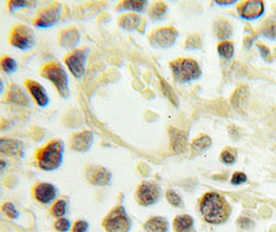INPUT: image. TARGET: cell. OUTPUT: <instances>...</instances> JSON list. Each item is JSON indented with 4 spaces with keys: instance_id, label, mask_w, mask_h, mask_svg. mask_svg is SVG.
Masks as SVG:
<instances>
[{
    "instance_id": "6da1fadb",
    "label": "cell",
    "mask_w": 276,
    "mask_h": 232,
    "mask_svg": "<svg viewBox=\"0 0 276 232\" xmlns=\"http://www.w3.org/2000/svg\"><path fill=\"white\" fill-rule=\"evenodd\" d=\"M201 213L208 223L220 224L227 220L228 207L222 196L214 192H210L202 199Z\"/></svg>"
},
{
    "instance_id": "7a4b0ae2",
    "label": "cell",
    "mask_w": 276,
    "mask_h": 232,
    "mask_svg": "<svg viewBox=\"0 0 276 232\" xmlns=\"http://www.w3.org/2000/svg\"><path fill=\"white\" fill-rule=\"evenodd\" d=\"M173 76L179 83H187L199 78L202 71L198 62L193 59L179 58L170 63Z\"/></svg>"
},
{
    "instance_id": "3957f363",
    "label": "cell",
    "mask_w": 276,
    "mask_h": 232,
    "mask_svg": "<svg viewBox=\"0 0 276 232\" xmlns=\"http://www.w3.org/2000/svg\"><path fill=\"white\" fill-rule=\"evenodd\" d=\"M65 146L60 140H55L41 150L37 157L38 166L44 170H54L62 163Z\"/></svg>"
},
{
    "instance_id": "277c9868",
    "label": "cell",
    "mask_w": 276,
    "mask_h": 232,
    "mask_svg": "<svg viewBox=\"0 0 276 232\" xmlns=\"http://www.w3.org/2000/svg\"><path fill=\"white\" fill-rule=\"evenodd\" d=\"M42 76L51 81L63 98L69 96L68 77L65 69L57 62H51L44 66Z\"/></svg>"
},
{
    "instance_id": "5b68a950",
    "label": "cell",
    "mask_w": 276,
    "mask_h": 232,
    "mask_svg": "<svg viewBox=\"0 0 276 232\" xmlns=\"http://www.w3.org/2000/svg\"><path fill=\"white\" fill-rule=\"evenodd\" d=\"M102 224L108 232H129L130 229V221L122 206L115 207Z\"/></svg>"
},
{
    "instance_id": "8992f818",
    "label": "cell",
    "mask_w": 276,
    "mask_h": 232,
    "mask_svg": "<svg viewBox=\"0 0 276 232\" xmlns=\"http://www.w3.org/2000/svg\"><path fill=\"white\" fill-rule=\"evenodd\" d=\"M11 44L20 50L27 51L34 46L33 32L27 26L17 25L12 31Z\"/></svg>"
},
{
    "instance_id": "52a82bcc",
    "label": "cell",
    "mask_w": 276,
    "mask_h": 232,
    "mask_svg": "<svg viewBox=\"0 0 276 232\" xmlns=\"http://www.w3.org/2000/svg\"><path fill=\"white\" fill-rule=\"evenodd\" d=\"M88 53V50H76L73 53H70L65 58V64L67 68L77 78H80L84 76Z\"/></svg>"
},
{
    "instance_id": "ba28073f",
    "label": "cell",
    "mask_w": 276,
    "mask_h": 232,
    "mask_svg": "<svg viewBox=\"0 0 276 232\" xmlns=\"http://www.w3.org/2000/svg\"><path fill=\"white\" fill-rule=\"evenodd\" d=\"M178 37V32L173 28H161L157 29L150 36V43L155 47H169L175 44Z\"/></svg>"
},
{
    "instance_id": "9c48e42d",
    "label": "cell",
    "mask_w": 276,
    "mask_h": 232,
    "mask_svg": "<svg viewBox=\"0 0 276 232\" xmlns=\"http://www.w3.org/2000/svg\"><path fill=\"white\" fill-rule=\"evenodd\" d=\"M160 188L151 182H144L138 188V199L140 204L148 206L157 202L160 198Z\"/></svg>"
},
{
    "instance_id": "30bf717a",
    "label": "cell",
    "mask_w": 276,
    "mask_h": 232,
    "mask_svg": "<svg viewBox=\"0 0 276 232\" xmlns=\"http://www.w3.org/2000/svg\"><path fill=\"white\" fill-rule=\"evenodd\" d=\"M61 5L55 3L43 11L35 20V26L38 28H48L55 25L60 18Z\"/></svg>"
},
{
    "instance_id": "8fae6325",
    "label": "cell",
    "mask_w": 276,
    "mask_h": 232,
    "mask_svg": "<svg viewBox=\"0 0 276 232\" xmlns=\"http://www.w3.org/2000/svg\"><path fill=\"white\" fill-rule=\"evenodd\" d=\"M86 179L92 185L105 186L111 181V173L101 166H91L86 171Z\"/></svg>"
},
{
    "instance_id": "7c38bea8",
    "label": "cell",
    "mask_w": 276,
    "mask_h": 232,
    "mask_svg": "<svg viewBox=\"0 0 276 232\" xmlns=\"http://www.w3.org/2000/svg\"><path fill=\"white\" fill-rule=\"evenodd\" d=\"M57 195V190L51 184L42 183L36 186L34 190V196L36 201L41 203L47 204L53 201Z\"/></svg>"
},
{
    "instance_id": "4fadbf2b",
    "label": "cell",
    "mask_w": 276,
    "mask_h": 232,
    "mask_svg": "<svg viewBox=\"0 0 276 232\" xmlns=\"http://www.w3.org/2000/svg\"><path fill=\"white\" fill-rule=\"evenodd\" d=\"M27 88L30 92V94L32 95V97L34 98L35 102L39 107H47L49 103V96L47 94L45 88L43 86L39 85L37 82L34 81H27Z\"/></svg>"
},
{
    "instance_id": "5bb4252c",
    "label": "cell",
    "mask_w": 276,
    "mask_h": 232,
    "mask_svg": "<svg viewBox=\"0 0 276 232\" xmlns=\"http://www.w3.org/2000/svg\"><path fill=\"white\" fill-rule=\"evenodd\" d=\"M239 12L244 19H256L263 14L264 4L262 1H247L241 5Z\"/></svg>"
},
{
    "instance_id": "9a60e30c",
    "label": "cell",
    "mask_w": 276,
    "mask_h": 232,
    "mask_svg": "<svg viewBox=\"0 0 276 232\" xmlns=\"http://www.w3.org/2000/svg\"><path fill=\"white\" fill-rule=\"evenodd\" d=\"M93 135L89 131L78 133L72 139V149L78 152L88 151L92 145Z\"/></svg>"
},
{
    "instance_id": "2e32d148",
    "label": "cell",
    "mask_w": 276,
    "mask_h": 232,
    "mask_svg": "<svg viewBox=\"0 0 276 232\" xmlns=\"http://www.w3.org/2000/svg\"><path fill=\"white\" fill-rule=\"evenodd\" d=\"M170 139L173 152H175V153H181V152H183L185 150L186 135L184 131L179 130L177 128H171Z\"/></svg>"
},
{
    "instance_id": "e0dca14e",
    "label": "cell",
    "mask_w": 276,
    "mask_h": 232,
    "mask_svg": "<svg viewBox=\"0 0 276 232\" xmlns=\"http://www.w3.org/2000/svg\"><path fill=\"white\" fill-rule=\"evenodd\" d=\"M79 42H80V34L76 29L69 28L61 32L59 38L61 46L65 47V49H73L79 44Z\"/></svg>"
},
{
    "instance_id": "ac0fdd59",
    "label": "cell",
    "mask_w": 276,
    "mask_h": 232,
    "mask_svg": "<svg viewBox=\"0 0 276 232\" xmlns=\"http://www.w3.org/2000/svg\"><path fill=\"white\" fill-rule=\"evenodd\" d=\"M7 99L11 102L15 103V105H18L21 107H27L29 105V99L26 96L21 88L19 86L12 85L10 88L9 95H7Z\"/></svg>"
},
{
    "instance_id": "d6986e66",
    "label": "cell",
    "mask_w": 276,
    "mask_h": 232,
    "mask_svg": "<svg viewBox=\"0 0 276 232\" xmlns=\"http://www.w3.org/2000/svg\"><path fill=\"white\" fill-rule=\"evenodd\" d=\"M21 149H22V143L19 140L4 139L0 140V152L4 155H9V156L18 155L19 152H21Z\"/></svg>"
},
{
    "instance_id": "ffe728a7",
    "label": "cell",
    "mask_w": 276,
    "mask_h": 232,
    "mask_svg": "<svg viewBox=\"0 0 276 232\" xmlns=\"http://www.w3.org/2000/svg\"><path fill=\"white\" fill-rule=\"evenodd\" d=\"M168 221L162 217L151 218L144 225V229L147 232H168Z\"/></svg>"
},
{
    "instance_id": "44dd1931",
    "label": "cell",
    "mask_w": 276,
    "mask_h": 232,
    "mask_svg": "<svg viewBox=\"0 0 276 232\" xmlns=\"http://www.w3.org/2000/svg\"><path fill=\"white\" fill-rule=\"evenodd\" d=\"M142 19L140 15L135 14H129L122 15L119 20V26L125 30L133 31L140 27Z\"/></svg>"
},
{
    "instance_id": "7402d4cb",
    "label": "cell",
    "mask_w": 276,
    "mask_h": 232,
    "mask_svg": "<svg viewBox=\"0 0 276 232\" xmlns=\"http://www.w3.org/2000/svg\"><path fill=\"white\" fill-rule=\"evenodd\" d=\"M249 97V91L246 86H242L236 90L232 96V105L237 109L244 107V103L247 101Z\"/></svg>"
},
{
    "instance_id": "603a6c76",
    "label": "cell",
    "mask_w": 276,
    "mask_h": 232,
    "mask_svg": "<svg viewBox=\"0 0 276 232\" xmlns=\"http://www.w3.org/2000/svg\"><path fill=\"white\" fill-rule=\"evenodd\" d=\"M194 225V219L188 215L178 216L174 220V228L176 232H191Z\"/></svg>"
},
{
    "instance_id": "cb8c5ba5",
    "label": "cell",
    "mask_w": 276,
    "mask_h": 232,
    "mask_svg": "<svg viewBox=\"0 0 276 232\" xmlns=\"http://www.w3.org/2000/svg\"><path fill=\"white\" fill-rule=\"evenodd\" d=\"M214 31L218 38L225 39L230 37L232 34V26L227 20L219 19L214 24Z\"/></svg>"
},
{
    "instance_id": "d4e9b609",
    "label": "cell",
    "mask_w": 276,
    "mask_h": 232,
    "mask_svg": "<svg viewBox=\"0 0 276 232\" xmlns=\"http://www.w3.org/2000/svg\"><path fill=\"white\" fill-rule=\"evenodd\" d=\"M120 6L122 7L123 10L126 11H132V12H144V10L146 9L147 6V2L146 1H131V0H129V1H124L120 4Z\"/></svg>"
},
{
    "instance_id": "484cf974",
    "label": "cell",
    "mask_w": 276,
    "mask_h": 232,
    "mask_svg": "<svg viewBox=\"0 0 276 232\" xmlns=\"http://www.w3.org/2000/svg\"><path fill=\"white\" fill-rule=\"evenodd\" d=\"M217 51L223 58L231 59L234 55V46L230 42H224L222 44H219Z\"/></svg>"
},
{
    "instance_id": "4316f807",
    "label": "cell",
    "mask_w": 276,
    "mask_h": 232,
    "mask_svg": "<svg viewBox=\"0 0 276 232\" xmlns=\"http://www.w3.org/2000/svg\"><path fill=\"white\" fill-rule=\"evenodd\" d=\"M165 13H167V4L163 2H157L151 7L149 15H150V17L152 19L159 20L163 17Z\"/></svg>"
},
{
    "instance_id": "83f0119b",
    "label": "cell",
    "mask_w": 276,
    "mask_h": 232,
    "mask_svg": "<svg viewBox=\"0 0 276 232\" xmlns=\"http://www.w3.org/2000/svg\"><path fill=\"white\" fill-rule=\"evenodd\" d=\"M211 139L209 137H201L194 140L192 148L195 152H203L211 146Z\"/></svg>"
},
{
    "instance_id": "f1b7e54d",
    "label": "cell",
    "mask_w": 276,
    "mask_h": 232,
    "mask_svg": "<svg viewBox=\"0 0 276 232\" xmlns=\"http://www.w3.org/2000/svg\"><path fill=\"white\" fill-rule=\"evenodd\" d=\"M162 91H163L165 97H167L173 103V105L178 106L179 99L177 97L176 93L174 92V90L172 89V87L167 82L163 81V79H162Z\"/></svg>"
},
{
    "instance_id": "f546056e",
    "label": "cell",
    "mask_w": 276,
    "mask_h": 232,
    "mask_svg": "<svg viewBox=\"0 0 276 232\" xmlns=\"http://www.w3.org/2000/svg\"><path fill=\"white\" fill-rule=\"evenodd\" d=\"M1 67H2L4 73L13 74V73H15L16 70H17L18 64H17V62H16L15 59H13L11 57H5L1 61Z\"/></svg>"
},
{
    "instance_id": "4dcf8cb0",
    "label": "cell",
    "mask_w": 276,
    "mask_h": 232,
    "mask_svg": "<svg viewBox=\"0 0 276 232\" xmlns=\"http://www.w3.org/2000/svg\"><path fill=\"white\" fill-rule=\"evenodd\" d=\"M66 213V202L65 201H58L52 207V214L54 217L60 218Z\"/></svg>"
},
{
    "instance_id": "1f68e13d",
    "label": "cell",
    "mask_w": 276,
    "mask_h": 232,
    "mask_svg": "<svg viewBox=\"0 0 276 232\" xmlns=\"http://www.w3.org/2000/svg\"><path fill=\"white\" fill-rule=\"evenodd\" d=\"M2 212L11 219H17L19 217V213L16 210L15 205L12 202H5L2 204Z\"/></svg>"
},
{
    "instance_id": "d6a6232c",
    "label": "cell",
    "mask_w": 276,
    "mask_h": 232,
    "mask_svg": "<svg viewBox=\"0 0 276 232\" xmlns=\"http://www.w3.org/2000/svg\"><path fill=\"white\" fill-rule=\"evenodd\" d=\"M185 46L187 49H191V50L199 49V47L201 46V39L198 35H189L186 38Z\"/></svg>"
},
{
    "instance_id": "836d02e7",
    "label": "cell",
    "mask_w": 276,
    "mask_h": 232,
    "mask_svg": "<svg viewBox=\"0 0 276 232\" xmlns=\"http://www.w3.org/2000/svg\"><path fill=\"white\" fill-rule=\"evenodd\" d=\"M167 199L173 206H180L182 204V199L174 190H169L167 192Z\"/></svg>"
},
{
    "instance_id": "e575fe53",
    "label": "cell",
    "mask_w": 276,
    "mask_h": 232,
    "mask_svg": "<svg viewBox=\"0 0 276 232\" xmlns=\"http://www.w3.org/2000/svg\"><path fill=\"white\" fill-rule=\"evenodd\" d=\"M55 228L60 232H66L70 228V222L65 218H61L55 222Z\"/></svg>"
},
{
    "instance_id": "d590c367",
    "label": "cell",
    "mask_w": 276,
    "mask_h": 232,
    "mask_svg": "<svg viewBox=\"0 0 276 232\" xmlns=\"http://www.w3.org/2000/svg\"><path fill=\"white\" fill-rule=\"evenodd\" d=\"M220 158H222V161L226 164H233L236 160V156L233 153V152L226 150L224 151L222 155H220Z\"/></svg>"
},
{
    "instance_id": "8d00e7d4",
    "label": "cell",
    "mask_w": 276,
    "mask_h": 232,
    "mask_svg": "<svg viewBox=\"0 0 276 232\" xmlns=\"http://www.w3.org/2000/svg\"><path fill=\"white\" fill-rule=\"evenodd\" d=\"M246 180H247V178H246L245 173H243V172H235L233 174V177H232L231 183L233 184V185H240V184L245 183Z\"/></svg>"
},
{
    "instance_id": "74e56055",
    "label": "cell",
    "mask_w": 276,
    "mask_h": 232,
    "mask_svg": "<svg viewBox=\"0 0 276 232\" xmlns=\"http://www.w3.org/2000/svg\"><path fill=\"white\" fill-rule=\"evenodd\" d=\"M88 223L86 221H78L73 229V232H87Z\"/></svg>"
},
{
    "instance_id": "f35d334b",
    "label": "cell",
    "mask_w": 276,
    "mask_h": 232,
    "mask_svg": "<svg viewBox=\"0 0 276 232\" xmlns=\"http://www.w3.org/2000/svg\"><path fill=\"white\" fill-rule=\"evenodd\" d=\"M30 3L28 1H11L10 2V9L12 12L22 9V7H26L28 6Z\"/></svg>"
},
{
    "instance_id": "ab89813d",
    "label": "cell",
    "mask_w": 276,
    "mask_h": 232,
    "mask_svg": "<svg viewBox=\"0 0 276 232\" xmlns=\"http://www.w3.org/2000/svg\"><path fill=\"white\" fill-rule=\"evenodd\" d=\"M238 224H239V226L244 228V229H250L255 226V224L252 221H250L249 219L247 218H240L238 220Z\"/></svg>"
},
{
    "instance_id": "60d3db41",
    "label": "cell",
    "mask_w": 276,
    "mask_h": 232,
    "mask_svg": "<svg viewBox=\"0 0 276 232\" xmlns=\"http://www.w3.org/2000/svg\"><path fill=\"white\" fill-rule=\"evenodd\" d=\"M265 33H266L265 35L269 36V37H272V38L276 37V24L268 27V29H266L265 31Z\"/></svg>"
},
{
    "instance_id": "b9f144b4",
    "label": "cell",
    "mask_w": 276,
    "mask_h": 232,
    "mask_svg": "<svg viewBox=\"0 0 276 232\" xmlns=\"http://www.w3.org/2000/svg\"><path fill=\"white\" fill-rule=\"evenodd\" d=\"M258 46L260 47V50H261V53H262V56L264 58H267V57H269V55H270V52H269V49H268L267 46H263V45H258Z\"/></svg>"
},
{
    "instance_id": "7bdbcfd3",
    "label": "cell",
    "mask_w": 276,
    "mask_h": 232,
    "mask_svg": "<svg viewBox=\"0 0 276 232\" xmlns=\"http://www.w3.org/2000/svg\"><path fill=\"white\" fill-rule=\"evenodd\" d=\"M235 1H216L217 4L220 5H228V4H233Z\"/></svg>"
},
{
    "instance_id": "ee69618b",
    "label": "cell",
    "mask_w": 276,
    "mask_h": 232,
    "mask_svg": "<svg viewBox=\"0 0 276 232\" xmlns=\"http://www.w3.org/2000/svg\"><path fill=\"white\" fill-rule=\"evenodd\" d=\"M5 165H6L5 162L3 161V160H1V170H3L5 169Z\"/></svg>"
}]
</instances>
